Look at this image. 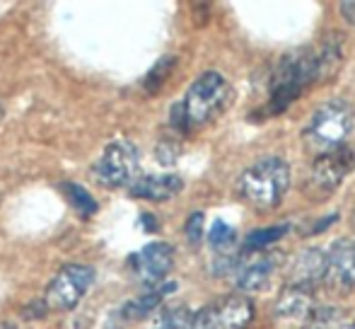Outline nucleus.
<instances>
[{
    "label": "nucleus",
    "mask_w": 355,
    "mask_h": 329,
    "mask_svg": "<svg viewBox=\"0 0 355 329\" xmlns=\"http://www.w3.org/2000/svg\"><path fill=\"white\" fill-rule=\"evenodd\" d=\"M338 12H341L351 24H355V3H341L338 5Z\"/></svg>",
    "instance_id": "b1692460"
},
{
    "label": "nucleus",
    "mask_w": 355,
    "mask_h": 329,
    "mask_svg": "<svg viewBox=\"0 0 355 329\" xmlns=\"http://www.w3.org/2000/svg\"><path fill=\"white\" fill-rule=\"evenodd\" d=\"M155 155H157V160L162 162V164H174L177 162V158H179V143H174V141H159L157 143V148H155Z\"/></svg>",
    "instance_id": "5701e85b"
},
{
    "label": "nucleus",
    "mask_w": 355,
    "mask_h": 329,
    "mask_svg": "<svg viewBox=\"0 0 355 329\" xmlns=\"http://www.w3.org/2000/svg\"><path fill=\"white\" fill-rule=\"evenodd\" d=\"M211 329H247L254 320V303L242 293H232L206 305Z\"/></svg>",
    "instance_id": "9b49d317"
},
{
    "label": "nucleus",
    "mask_w": 355,
    "mask_h": 329,
    "mask_svg": "<svg viewBox=\"0 0 355 329\" xmlns=\"http://www.w3.org/2000/svg\"><path fill=\"white\" fill-rule=\"evenodd\" d=\"M174 267V247L169 242H150L133 257L136 278L148 288L164 283L167 273Z\"/></svg>",
    "instance_id": "1a4fd4ad"
},
{
    "label": "nucleus",
    "mask_w": 355,
    "mask_h": 329,
    "mask_svg": "<svg viewBox=\"0 0 355 329\" xmlns=\"http://www.w3.org/2000/svg\"><path fill=\"white\" fill-rule=\"evenodd\" d=\"M230 94H232L230 83L218 71H206L203 76H198L191 83V87L187 90V97L179 102L189 131L215 121L227 109Z\"/></svg>",
    "instance_id": "7ed1b4c3"
},
{
    "label": "nucleus",
    "mask_w": 355,
    "mask_h": 329,
    "mask_svg": "<svg viewBox=\"0 0 355 329\" xmlns=\"http://www.w3.org/2000/svg\"><path fill=\"white\" fill-rule=\"evenodd\" d=\"M338 317H341V310L336 307H314L302 329H329Z\"/></svg>",
    "instance_id": "412c9836"
},
{
    "label": "nucleus",
    "mask_w": 355,
    "mask_h": 329,
    "mask_svg": "<svg viewBox=\"0 0 355 329\" xmlns=\"http://www.w3.org/2000/svg\"><path fill=\"white\" fill-rule=\"evenodd\" d=\"M324 276H327V252L309 247L295 259L293 271H290V283L302 288H314L317 283L324 281Z\"/></svg>",
    "instance_id": "2eb2a0df"
},
{
    "label": "nucleus",
    "mask_w": 355,
    "mask_h": 329,
    "mask_svg": "<svg viewBox=\"0 0 355 329\" xmlns=\"http://www.w3.org/2000/svg\"><path fill=\"white\" fill-rule=\"evenodd\" d=\"M94 283V269L87 264H66L58 269L56 276L49 281L44 305L53 312H71L78 307V303L87 296V291Z\"/></svg>",
    "instance_id": "39448f33"
},
{
    "label": "nucleus",
    "mask_w": 355,
    "mask_h": 329,
    "mask_svg": "<svg viewBox=\"0 0 355 329\" xmlns=\"http://www.w3.org/2000/svg\"><path fill=\"white\" fill-rule=\"evenodd\" d=\"M150 329H193V310L189 307H167L157 315Z\"/></svg>",
    "instance_id": "a211bd4d"
},
{
    "label": "nucleus",
    "mask_w": 355,
    "mask_h": 329,
    "mask_svg": "<svg viewBox=\"0 0 355 329\" xmlns=\"http://www.w3.org/2000/svg\"><path fill=\"white\" fill-rule=\"evenodd\" d=\"M341 39L336 37L324 39L319 47H304L285 53L271 76L268 112L281 114L307 87L331 81L341 66Z\"/></svg>",
    "instance_id": "f257e3e1"
},
{
    "label": "nucleus",
    "mask_w": 355,
    "mask_h": 329,
    "mask_svg": "<svg viewBox=\"0 0 355 329\" xmlns=\"http://www.w3.org/2000/svg\"><path fill=\"white\" fill-rule=\"evenodd\" d=\"M184 233H187V240L191 242V245H198V242L203 240V233H206V216H203L201 211L191 213L189 221H187V228H184Z\"/></svg>",
    "instance_id": "4be33fe9"
},
{
    "label": "nucleus",
    "mask_w": 355,
    "mask_h": 329,
    "mask_svg": "<svg viewBox=\"0 0 355 329\" xmlns=\"http://www.w3.org/2000/svg\"><path fill=\"white\" fill-rule=\"evenodd\" d=\"M138 164H141L138 148L126 138H119L104 148L99 160L92 164V174L107 189L131 187L133 179L138 177Z\"/></svg>",
    "instance_id": "423d86ee"
},
{
    "label": "nucleus",
    "mask_w": 355,
    "mask_h": 329,
    "mask_svg": "<svg viewBox=\"0 0 355 329\" xmlns=\"http://www.w3.org/2000/svg\"><path fill=\"white\" fill-rule=\"evenodd\" d=\"M327 286L334 293H348L355 288V249L353 242L338 240L327 252Z\"/></svg>",
    "instance_id": "f8f14e48"
},
{
    "label": "nucleus",
    "mask_w": 355,
    "mask_h": 329,
    "mask_svg": "<svg viewBox=\"0 0 355 329\" xmlns=\"http://www.w3.org/2000/svg\"><path fill=\"white\" fill-rule=\"evenodd\" d=\"M174 291H177V283H159V286L150 288L145 296L133 298V301H126L121 307H116V310L109 315L107 329H126V327L136 325V322L145 320V317L153 315V312L162 305L164 298Z\"/></svg>",
    "instance_id": "9d476101"
},
{
    "label": "nucleus",
    "mask_w": 355,
    "mask_h": 329,
    "mask_svg": "<svg viewBox=\"0 0 355 329\" xmlns=\"http://www.w3.org/2000/svg\"><path fill=\"white\" fill-rule=\"evenodd\" d=\"M58 187H61L68 203H71L80 216H92V213H97V201H94V196L87 189L78 187V184H73V182H63V184H58Z\"/></svg>",
    "instance_id": "f3484780"
},
{
    "label": "nucleus",
    "mask_w": 355,
    "mask_h": 329,
    "mask_svg": "<svg viewBox=\"0 0 355 329\" xmlns=\"http://www.w3.org/2000/svg\"><path fill=\"white\" fill-rule=\"evenodd\" d=\"M184 179L177 174H145V177H136L131 184V196L143 199V201L162 203L182 194Z\"/></svg>",
    "instance_id": "4468645a"
},
{
    "label": "nucleus",
    "mask_w": 355,
    "mask_h": 329,
    "mask_svg": "<svg viewBox=\"0 0 355 329\" xmlns=\"http://www.w3.org/2000/svg\"><path fill=\"white\" fill-rule=\"evenodd\" d=\"M353 249H355V242H353Z\"/></svg>",
    "instance_id": "bb28decb"
},
{
    "label": "nucleus",
    "mask_w": 355,
    "mask_h": 329,
    "mask_svg": "<svg viewBox=\"0 0 355 329\" xmlns=\"http://www.w3.org/2000/svg\"><path fill=\"white\" fill-rule=\"evenodd\" d=\"M355 167V151L348 146H338L329 153L317 155L307 179V194L312 199H327L343 184V179Z\"/></svg>",
    "instance_id": "0eeeda50"
},
{
    "label": "nucleus",
    "mask_w": 355,
    "mask_h": 329,
    "mask_svg": "<svg viewBox=\"0 0 355 329\" xmlns=\"http://www.w3.org/2000/svg\"><path fill=\"white\" fill-rule=\"evenodd\" d=\"M174 63H177L174 56H164L162 61L155 63V68L148 73V78H145V92H150V94L159 92V87H162L164 81L169 78V73H172Z\"/></svg>",
    "instance_id": "6ab92c4d"
},
{
    "label": "nucleus",
    "mask_w": 355,
    "mask_h": 329,
    "mask_svg": "<svg viewBox=\"0 0 355 329\" xmlns=\"http://www.w3.org/2000/svg\"><path fill=\"white\" fill-rule=\"evenodd\" d=\"M208 242H211V247L227 252V249L237 242V233H234V228L227 226V223L215 221L211 226V230H208Z\"/></svg>",
    "instance_id": "aec40b11"
},
{
    "label": "nucleus",
    "mask_w": 355,
    "mask_h": 329,
    "mask_svg": "<svg viewBox=\"0 0 355 329\" xmlns=\"http://www.w3.org/2000/svg\"><path fill=\"white\" fill-rule=\"evenodd\" d=\"M278 267V257L276 254H244V259H239L237 267V283L239 291L244 293H254V291H263V288L271 283L273 273Z\"/></svg>",
    "instance_id": "ddd939ff"
},
{
    "label": "nucleus",
    "mask_w": 355,
    "mask_h": 329,
    "mask_svg": "<svg viewBox=\"0 0 355 329\" xmlns=\"http://www.w3.org/2000/svg\"><path fill=\"white\" fill-rule=\"evenodd\" d=\"M290 189V164L283 158H266L244 169L239 177V194L257 211L266 213L281 206Z\"/></svg>",
    "instance_id": "f03ea898"
},
{
    "label": "nucleus",
    "mask_w": 355,
    "mask_h": 329,
    "mask_svg": "<svg viewBox=\"0 0 355 329\" xmlns=\"http://www.w3.org/2000/svg\"><path fill=\"white\" fill-rule=\"evenodd\" d=\"M290 230V223H278V226L271 228H261V230H252L244 240V254H254L261 252L268 245H276L278 240H283Z\"/></svg>",
    "instance_id": "dca6fc26"
},
{
    "label": "nucleus",
    "mask_w": 355,
    "mask_h": 329,
    "mask_svg": "<svg viewBox=\"0 0 355 329\" xmlns=\"http://www.w3.org/2000/svg\"><path fill=\"white\" fill-rule=\"evenodd\" d=\"M351 329H355V322H353V325H351Z\"/></svg>",
    "instance_id": "a878e982"
},
{
    "label": "nucleus",
    "mask_w": 355,
    "mask_h": 329,
    "mask_svg": "<svg viewBox=\"0 0 355 329\" xmlns=\"http://www.w3.org/2000/svg\"><path fill=\"white\" fill-rule=\"evenodd\" d=\"M0 329H12V327H8V325H0Z\"/></svg>",
    "instance_id": "393cba45"
},
{
    "label": "nucleus",
    "mask_w": 355,
    "mask_h": 329,
    "mask_svg": "<svg viewBox=\"0 0 355 329\" xmlns=\"http://www.w3.org/2000/svg\"><path fill=\"white\" fill-rule=\"evenodd\" d=\"M314 296L312 288H302V286H288L283 288V293L278 296V303L273 307V322L276 329H302L307 317L314 310Z\"/></svg>",
    "instance_id": "6e6552de"
},
{
    "label": "nucleus",
    "mask_w": 355,
    "mask_h": 329,
    "mask_svg": "<svg viewBox=\"0 0 355 329\" xmlns=\"http://www.w3.org/2000/svg\"><path fill=\"white\" fill-rule=\"evenodd\" d=\"M353 131V107L346 99H329L319 104L304 128V143L314 153H329L338 146H346V138Z\"/></svg>",
    "instance_id": "20e7f679"
}]
</instances>
